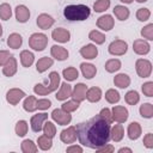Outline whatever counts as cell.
Masks as SVG:
<instances>
[{
    "instance_id": "cell-19",
    "label": "cell",
    "mask_w": 153,
    "mask_h": 153,
    "mask_svg": "<svg viewBox=\"0 0 153 153\" xmlns=\"http://www.w3.org/2000/svg\"><path fill=\"white\" fill-rule=\"evenodd\" d=\"M14 14L18 23H26L30 18V10L25 5H18L14 10Z\"/></svg>"
},
{
    "instance_id": "cell-42",
    "label": "cell",
    "mask_w": 153,
    "mask_h": 153,
    "mask_svg": "<svg viewBox=\"0 0 153 153\" xmlns=\"http://www.w3.org/2000/svg\"><path fill=\"white\" fill-rule=\"evenodd\" d=\"M12 17V8L10 6V4L4 2L0 5V18L2 20H8Z\"/></svg>"
},
{
    "instance_id": "cell-39",
    "label": "cell",
    "mask_w": 153,
    "mask_h": 153,
    "mask_svg": "<svg viewBox=\"0 0 153 153\" xmlns=\"http://www.w3.org/2000/svg\"><path fill=\"white\" fill-rule=\"evenodd\" d=\"M140 115L143 118H152L153 117V104L151 103H143L142 105H140Z\"/></svg>"
},
{
    "instance_id": "cell-51",
    "label": "cell",
    "mask_w": 153,
    "mask_h": 153,
    "mask_svg": "<svg viewBox=\"0 0 153 153\" xmlns=\"http://www.w3.org/2000/svg\"><path fill=\"white\" fill-rule=\"evenodd\" d=\"M143 145L146 148H153V134L152 133H148L143 136Z\"/></svg>"
},
{
    "instance_id": "cell-13",
    "label": "cell",
    "mask_w": 153,
    "mask_h": 153,
    "mask_svg": "<svg viewBox=\"0 0 153 153\" xmlns=\"http://www.w3.org/2000/svg\"><path fill=\"white\" fill-rule=\"evenodd\" d=\"M36 23H37V26H38L39 29H42V30H48V29H50V27L54 25L55 19H54L50 14H48V13H41V14L37 17Z\"/></svg>"
},
{
    "instance_id": "cell-29",
    "label": "cell",
    "mask_w": 153,
    "mask_h": 153,
    "mask_svg": "<svg viewBox=\"0 0 153 153\" xmlns=\"http://www.w3.org/2000/svg\"><path fill=\"white\" fill-rule=\"evenodd\" d=\"M22 44H23V37L19 33L13 32V33H11L7 37V45H8V48L18 49V48L22 47Z\"/></svg>"
},
{
    "instance_id": "cell-4",
    "label": "cell",
    "mask_w": 153,
    "mask_h": 153,
    "mask_svg": "<svg viewBox=\"0 0 153 153\" xmlns=\"http://www.w3.org/2000/svg\"><path fill=\"white\" fill-rule=\"evenodd\" d=\"M48 45V37L42 32H35L29 37V47L36 51H42Z\"/></svg>"
},
{
    "instance_id": "cell-6",
    "label": "cell",
    "mask_w": 153,
    "mask_h": 153,
    "mask_svg": "<svg viewBox=\"0 0 153 153\" xmlns=\"http://www.w3.org/2000/svg\"><path fill=\"white\" fill-rule=\"evenodd\" d=\"M135 69L140 78H148L152 73V63L147 59H137L135 62Z\"/></svg>"
},
{
    "instance_id": "cell-18",
    "label": "cell",
    "mask_w": 153,
    "mask_h": 153,
    "mask_svg": "<svg viewBox=\"0 0 153 153\" xmlns=\"http://www.w3.org/2000/svg\"><path fill=\"white\" fill-rule=\"evenodd\" d=\"M60 140L65 143H73L76 140V130L75 127L71 126L66 129H63L60 134Z\"/></svg>"
},
{
    "instance_id": "cell-35",
    "label": "cell",
    "mask_w": 153,
    "mask_h": 153,
    "mask_svg": "<svg viewBox=\"0 0 153 153\" xmlns=\"http://www.w3.org/2000/svg\"><path fill=\"white\" fill-rule=\"evenodd\" d=\"M62 76L67 80V81H74L78 79L79 76V72L76 68L74 67H67L62 71Z\"/></svg>"
},
{
    "instance_id": "cell-25",
    "label": "cell",
    "mask_w": 153,
    "mask_h": 153,
    "mask_svg": "<svg viewBox=\"0 0 153 153\" xmlns=\"http://www.w3.org/2000/svg\"><path fill=\"white\" fill-rule=\"evenodd\" d=\"M102 90L97 86H93L91 88H87V92H86V99L91 103H97L102 99Z\"/></svg>"
},
{
    "instance_id": "cell-7",
    "label": "cell",
    "mask_w": 153,
    "mask_h": 153,
    "mask_svg": "<svg viewBox=\"0 0 153 153\" xmlns=\"http://www.w3.org/2000/svg\"><path fill=\"white\" fill-rule=\"evenodd\" d=\"M54 122H56L59 126H67L72 121V115L62 109H54L50 114Z\"/></svg>"
},
{
    "instance_id": "cell-10",
    "label": "cell",
    "mask_w": 153,
    "mask_h": 153,
    "mask_svg": "<svg viewBox=\"0 0 153 153\" xmlns=\"http://www.w3.org/2000/svg\"><path fill=\"white\" fill-rule=\"evenodd\" d=\"M25 92L20 88H10L6 92V100L10 105H17L24 97H25Z\"/></svg>"
},
{
    "instance_id": "cell-5",
    "label": "cell",
    "mask_w": 153,
    "mask_h": 153,
    "mask_svg": "<svg viewBox=\"0 0 153 153\" xmlns=\"http://www.w3.org/2000/svg\"><path fill=\"white\" fill-rule=\"evenodd\" d=\"M127 50H128V43L123 39H115L108 47V51L114 56H122L127 53Z\"/></svg>"
},
{
    "instance_id": "cell-50",
    "label": "cell",
    "mask_w": 153,
    "mask_h": 153,
    "mask_svg": "<svg viewBox=\"0 0 153 153\" xmlns=\"http://www.w3.org/2000/svg\"><path fill=\"white\" fill-rule=\"evenodd\" d=\"M12 55L10 54L8 50H0V67H2L11 57Z\"/></svg>"
},
{
    "instance_id": "cell-32",
    "label": "cell",
    "mask_w": 153,
    "mask_h": 153,
    "mask_svg": "<svg viewBox=\"0 0 153 153\" xmlns=\"http://www.w3.org/2000/svg\"><path fill=\"white\" fill-rule=\"evenodd\" d=\"M20 149L23 153H36L38 151V146L32 141V140H24L20 145Z\"/></svg>"
},
{
    "instance_id": "cell-14",
    "label": "cell",
    "mask_w": 153,
    "mask_h": 153,
    "mask_svg": "<svg viewBox=\"0 0 153 153\" xmlns=\"http://www.w3.org/2000/svg\"><path fill=\"white\" fill-rule=\"evenodd\" d=\"M115 25V20L112 18V16L110 14H104V16H100L98 19H97V26L99 29H102L103 31H110Z\"/></svg>"
},
{
    "instance_id": "cell-55",
    "label": "cell",
    "mask_w": 153,
    "mask_h": 153,
    "mask_svg": "<svg viewBox=\"0 0 153 153\" xmlns=\"http://www.w3.org/2000/svg\"><path fill=\"white\" fill-rule=\"evenodd\" d=\"M121 2H124V4H131L133 2V0H120Z\"/></svg>"
},
{
    "instance_id": "cell-34",
    "label": "cell",
    "mask_w": 153,
    "mask_h": 153,
    "mask_svg": "<svg viewBox=\"0 0 153 153\" xmlns=\"http://www.w3.org/2000/svg\"><path fill=\"white\" fill-rule=\"evenodd\" d=\"M121 66H122V63H121V61L118 59H110V60H108L105 62L104 68H105V71L108 73H115L121 68Z\"/></svg>"
},
{
    "instance_id": "cell-28",
    "label": "cell",
    "mask_w": 153,
    "mask_h": 153,
    "mask_svg": "<svg viewBox=\"0 0 153 153\" xmlns=\"http://www.w3.org/2000/svg\"><path fill=\"white\" fill-rule=\"evenodd\" d=\"M112 11H114L115 17H116L118 20H121V22L127 20V19L129 18V14H130L129 8H127V7L123 6V5H116Z\"/></svg>"
},
{
    "instance_id": "cell-52",
    "label": "cell",
    "mask_w": 153,
    "mask_h": 153,
    "mask_svg": "<svg viewBox=\"0 0 153 153\" xmlns=\"http://www.w3.org/2000/svg\"><path fill=\"white\" fill-rule=\"evenodd\" d=\"M96 151H97L98 153H111V152H114V151H115V147H114L112 145L105 143L104 146H102V147L97 148Z\"/></svg>"
},
{
    "instance_id": "cell-56",
    "label": "cell",
    "mask_w": 153,
    "mask_h": 153,
    "mask_svg": "<svg viewBox=\"0 0 153 153\" xmlns=\"http://www.w3.org/2000/svg\"><path fill=\"white\" fill-rule=\"evenodd\" d=\"M2 36V26H1V24H0V37Z\"/></svg>"
},
{
    "instance_id": "cell-8",
    "label": "cell",
    "mask_w": 153,
    "mask_h": 153,
    "mask_svg": "<svg viewBox=\"0 0 153 153\" xmlns=\"http://www.w3.org/2000/svg\"><path fill=\"white\" fill-rule=\"evenodd\" d=\"M111 115H112V120L117 123H124L128 120L129 112L128 109L123 105H115L111 109Z\"/></svg>"
},
{
    "instance_id": "cell-22",
    "label": "cell",
    "mask_w": 153,
    "mask_h": 153,
    "mask_svg": "<svg viewBox=\"0 0 153 153\" xmlns=\"http://www.w3.org/2000/svg\"><path fill=\"white\" fill-rule=\"evenodd\" d=\"M72 96V86L68 82H62L60 84V90L56 93V99L57 100H66L67 98H69Z\"/></svg>"
},
{
    "instance_id": "cell-30",
    "label": "cell",
    "mask_w": 153,
    "mask_h": 153,
    "mask_svg": "<svg viewBox=\"0 0 153 153\" xmlns=\"http://www.w3.org/2000/svg\"><path fill=\"white\" fill-rule=\"evenodd\" d=\"M19 57H20V63H22V66L25 67V68H29L30 66H32V63H33V61H35V55H33L31 51H29V50H23V51L20 53Z\"/></svg>"
},
{
    "instance_id": "cell-33",
    "label": "cell",
    "mask_w": 153,
    "mask_h": 153,
    "mask_svg": "<svg viewBox=\"0 0 153 153\" xmlns=\"http://www.w3.org/2000/svg\"><path fill=\"white\" fill-rule=\"evenodd\" d=\"M37 145H38V148H41L42 151H48L53 146V139L51 137H48L47 135H41L38 136L37 139Z\"/></svg>"
},
{
    "instance_id": "cell-31",
    "label": "cell",
    "mask_w": 153,
    "mask_h": 153,
    "mask_svg": "<svg viewBox=\"0 0 153 153\" xmlns=\"http://www.w3.org/2000/svg\"><path fill=\"white\" fill-rule=\"evenodd\" d=\"M23 108L26 112H33L37 110V98L35 96H29L23 103Z\"/></svg>"
},
{
    "instance_id": "cell-16",
    "label": "cell",
    "mask_w": 153,
    "mask_h": 153,
    "mask_svg": "<svg viewBox=\"0 0 153 153\" xmlns=\"http://www.w3.org/2000/svg\"><path fill=\"white\" fill-rule=\"evenodd\" d=\"M17 69H18V63H17L16 57L12 55V56L10 57V60L2 66V74H4L5 76L11 78V76H13V75L17 73Z\"/></svg>"
},
{
    "instance_id": "cell-20",
    "label": "cell",
    "mask_w": 153,
    "mask_h": 153,
    "mask_svg": "<svg viewBox=\"0 0 153 153\" xmlns=\"http://www.w3.org/2000/svg\"><path fill=\"white\" fill-rule=\"evenodd\" d=\"M80 55L86 60H93L98 55V49L94 44H86L82 48H80Z\"/></svg>"
},
{
    "instance_id": "cell-9",
    "label": "cell",
    "mask_w": 153,
    "mask_h": 153,
    "mask_svg": "<svg viewBox=\"0 0 153 153\" xmlns=\"http://www.w3.org/2000/svg\"><path fill=\"white\" fill-rule=\"evenodd\" d=\"M48 120V114L47 112H38L36 115H33L30 120V126H31V129L35 131V133H39L43 128V124L44 122Z\"/></svg>"
},
{
    "instance_id": "cell-1",
    "label": "cell",
    "mask_w": 153,
    "mask_h": 153,
    "mask_svg": "<svg viewBox=\"0 0 153 153\" xmlns=\"http://www.w3.org/2000/svg\"><path fill=\"white\" fill-rule=\"evenodd\" d=\"M110 123L99 115L93 116L86 122L76 124V137L82 146L97 149L110 140Z\"/></svg>"
},
{
    "instance_id": "cell-54",
    "label": "cell",
    "mask_w": 153,
    "mask_h": 153,
    "mask_svg": "<svg viewBox=\"0 0 153 153\" xmlns=\"http://www.w3.org/2000/svg\"><path fill=\"white\" fill-rule=\"evenodd\" d=\"M118 152H120V153H123V152H128V153H131L133 151H131L130 148H127V147H122V148H120V149H118Z\"/></svg>"
},
{
    "instance_id": "cell-3",
    "label": "cell",
    "mask_w": 153,
    "mask_h": 153,
    "mask_svg": "<svg viewBox=\"0 0 153 153\" xmlns=\"http://www.w3.org/2000/svg\"><path fill=\"white\" fill-rule=\"evenodd\" d=\"M59 86H60V74L54 71V72L49 73V85L36 84L33 86V92L38 96H47V94L56 91Z\"/></svg>"
},
{
    "instance_id": "cell-26",
    "label": "cell",
    "mask_w": 153,
    "mask_h": 153,
    "mask_svg": "<svg viewBox=\"0 0 153 153\" xmlns=\"http://www.w3.org/2000/svg\"><path fill=\"white\" fill-rule=\"evenodd\" d=\"M124 136V129L121 123L115 124L112 128H110V139L115 142H120Z\"/></svg>"
},
{
    "instance_id": "cell-36",
    "label": "cell",
    "mask_w": 153,
    "mask_h": 153,
    "mask_svg": "<svg viewBox=\"0 0 153 153\" xmlns=\"http://www.w3.org/2000/svg\"><path fill=\"white\" fill-rule=\"evenodd\" d=\"M120 99H121V96H120V93H118L117 90H115V88H109V90L105 92V100H106L108 103H110V104H116V103L120 102Z\"/></svg>"
},
{
    "instance_id": "cell-46",
    "label": "cell",
    "mask_w": 153,
    "mask_h": 153,
    "mask_svg": "<svg viewBox=\"0 0 153 153\" xmlns=\"http://www.w3.org/2000/svg\"><path fill=\"white\" fill-rule=\"evenodd\" d=\"M141 36L143 38H146L147 41H153V24L149 23L146 26L142 27L141 30Z\"/></svg>"
},
{
    "instance_id": "cell-17",
    "label": "cell",
    "mask_w": 153,
    "mask_h": 153,
    "mask_svg": "<svg viewBox=\"0 0 153 153\" xmlns=\"http://www.w3.org/2000/svg\"><path fill=\"white\" fill-rule=\"evenodd\" d=\"M50 54H51V56H53L55 60H57V61H65V60H67L68 56H69L68 50H67L66 48L61 47V45H57V44H55V45H53V47L50 48Z\"/></svg>"
},
{
    "instance_id": "cell-2",
    "label": "cell",
    "mask_w": 153,
    "mask_h": 153,
    "mask_svg": "<svg viewBox=\"0 0 153 153\" xmlns=\"http://www.w3.org/2000/svg\"><path fill=\"white\" fill-rule=\"evenodd\" d=\"M91 14V10L88 6L79 4V5H67L63 8V16L69 22H82L86 20Z\"/></svg>"
},
{
    "instance_id": "cell-41",
    "label": "cell",
    "mask_w": 153,
    "mask_h": 153,
    "mask_svg": "<svg viewBox=\"0 0 153 153\" xmlns=\"http://www.w3.org/2000/svg\"><path fill=\"white\" fill-rule=\"evenodd\" d=\"M42 130H43V134L44 135H47L48 137H54L55 136V134H56V127H55V124L53 123V122H50V121H47L44 124H43V128H42Z\"/></svg>"
},
{
    "instance_id": "cell-38",
    "label": "cell",
    "mask_w": 153,
    "mask_h": 153,
    "mask_svg": "<svg viewBox=\"0 0 153 153\" xmlns=\"http://www.w3.org/2000/svg\"><path fill=\"white\" fill-rule=\"evenodd\" d=\"M88 38H90L92 42H94L96 44H103V43L105 42V39H106L105 35L102 33V32L98 31V30H92V31H90Z\"/></svg>"
},
{
    "instance_id": "cell-48",
    "label": "cell",
    "mask_w": 153,
    "mask_h": 153,
    "mask_svg": "<svg viewBox=\"0 0 153 153\" xmlns=\"http://www.w3.org/2000/svg\"><path fill=\"white\" fill-rule=\"evenodd\" d=\"M98 115H99L102 118H104L106 122H109L110 124L114 122V120H112V115H111V110H110L109 108H103Z\"/></svg>"
},
{
    "instance_id": "cell-21",
    "label": "cell",
    "mask_w": 153,
    "mask_h": 153,
    "mask_svg": "<svg viewBox=\"0 0 153 153\" xmlns=\"http://www.w3.org/2000/svg\"><path fill=\"white\" fill-rule=\"evenodd\" d=\"M80 71H81V74L85 79H92L97 73L96 66L92 63H88V62L80 63Z\"/></svg>"
},
{
    "instance_id": "cell-15",
    "label": "cell",
    "mask_w": 153,
    "mask_h": 153,
    "mask_svg": "<svg viewBox=\"0 0 153 153\" xmlns=\"http://www.w3.org/2000/svg\"><path fill=\"white\" fill-rule=\"evenodd\" d=\"M133 50L137 55H147L151 50V45L145 39H135L133 42Z\"/></svg>"
},
{
    "instance_id": "cell-44",
    "label": "cell",
    "mask_w": 153,
    "mask_h": 153,
    "mask_svg": "<svg viewBox=\"0 0 153 153\" xmlns=\"http://www.w3.org/2000/svg\"><path fill=\"white\" fill-rule=\"evenodd\" d=\"M109 7H110V0H97L93 4V10L94 12H98V13L106 11Z\"/></svg>"
},
{
    "instance_id": "cell-40",
    "label": "cell",
    "mask_w": 153,
    "mask_h": 153,
    "mask_svg": "<svg viewBox=\"0 0 153 153\" xmlns=\"http://www.w3.org/2000/svg\"><path fill=\"white\" fill-rule=\"evenodd\" d=\"M27 129H29V126H27V122L24 121V120H20L16 123V128H14V131L16 134L19 136V137H23L26 135L27 133Z\"/></svg>"
},
{
    "instance_id": "cell-27",
    "label": "cell",
    "mask_w": 153,
    "mask_h": 153,
    "mask_svg": "<svg viewBox=\"0 0 153 153\" xmlns=\"http://www.w3.org/2000/svg\"><path fill=\"white\" fill-rule=\"evenodd\" d=\"M114 84L115 86H117L118 88H127L130 85V78L128 74L124 73H120L117 75H115L114 78Z\"/></svg>"
},
{
    "instance_id": "cell-57",
    "label": "cell",
    "mask_w": 153,
    "mask_h": 153,
    "mask_svg": "<svg viewBox=\"0 0 153 153\" xmlns=\"http://www.w3.org/2000/svg\"><path fill=\"white\" fill-rule=\"evenodd\" d=\"M136 1H137V2H140V4H142V2H146L147 0H136Z\"/></svg>"
},
{
    "instance_id": "cell-53",
    "label": "cell",
    "mask_w": 153,
    "mask_h": 153,
    "mask_svg": "<svg viewBox=\"0 0 153 153\" xmlns=\"http://www.w3.org/2000/svg\"><path fill=\"white\" fill-rule=\"evenodd\" d=\"M66 152L67 153H76V152L78 153H82V147L76 146V145H72V146L66 148Z\"/></svg>"
},
{
    "instance_id": "cell-11",
    "label": "cell",
    "mask_w": 153,
    "mask_h": 153,
    "mask_svg": "<svg viewBox=\"0 0 153 153\" xmlns=\"http://www.w3.org/2000/svg\"><path fill=\"white\" fill-rule=\"evenodd\" d=\"M51 38L59 43H67L71 39V32L63 27H56L51 32Z\"/></svg>"
},
{
    "instance_id": "cell-24",
    "label": "cell",
    "mask_w": 153,
    "mask_h": 153,
    "mask_svg": "<svg viewBox=\"0 0 153 153\" xmlns=\"http://www.w3.org/2000/svg\"><path fill=\"white\" fill-rule=\"evenodd\" d=\"M141 126L139 122H131L129 123L128 126V129H127V134H128V137L130 140H137L141 135Z\"/></svg>"
},
{
    "instance_id": "cell-37",
    "label": "cell",
    "mask_w": 153,
    "mask_h": 153,
    "mask_svg": "<svg viewBox=\"0 0 153 153\" xmlns=\"http://www.w3.org/2000/svg\"><path fill=\"white\" fill-rule=\"evenodd\" d=\"M124 100H126V103L129 104V105H135V104H137L139 100H140V94H139L137 91L130 90V91H128V92L124 94Z\"/></svg>"
},
{
    "instance_id": "cell-45",
    "label": "cell",
    "mask_w": 153,
    "mask_h": 153,
    "mask_svg": "<svg viewBox=\"0 0 153 153\" xmlns=\"http://www.w3.org/2000/svg\"><path fill=\"white\" fill-rule=\"evenodd\" d=\"M135 16H136V19L139 22H146L151 17V11L148 8H146V7H142V8H139L136 11V14Z\"/></svg>"
},
{
    "instance_id": "cell-43",
    "label": "cell",
    "mask_w": 153,
    "mask_h": 153,
    "mask_svg": "<svg viewBox=\"0 0 153 153\" xmlns=\"http://www.w3.org/2000/svg\"><path fill=\"white\" fill-rule=\"evenodd\" d=\"M79 105H80V102H78V100H75V99H71V100L65 102V103L61 105V109L71 114V112L75 111V110L79 108Z\"/></svg>"
},
{
    "instance_id": "cell-47",
    "label": "cell",
    "mask_w": 153,
    "mask_h": 153,
    "mask_svg": "<svg viewBox=\"0 0 153 153\" xmlns=\"http://www.w3.org/2000/svg\"><path fill=\"white\" fill-rule=\"evenodd\" d=\"M141 91L146 97H153V81H147L142 84Z\"/></svg>"
},
{
    "instance_id": "cell-49",
    "label": "cell",
    "mask_w": 153,
    "mask_h": 153,
    "mask_svg": "<svg viewBox=\"0 0 153 153\" xmlns=\"http://www.w3.org/2000/svg\"><path fill=\"white\" fill-rule=\"evenodd\" d=\"M51 106V102L50 99L47 98H42V99H37V110H47Z\"/></svg>"
},
{
    "instance_id": "cell-23",
    "label": "cell",
    "mask_w": 153,
    "mask_h": 153,
    "mask_svg": "<svg viewBox=\"0 0 153 153\" xmlns=\"http://www.w3.org/2000/svg\"><path fill=\"white\" fill-rule=\"evenodd\" d=\"M53 65H54V60L51 57L43 56V57L38 59V61L36 62V71L38 73H43V72L48 71V68H50Z\"/></svg>"
},
{
    "instance_id": "cell-12",
    "label": "cell",
    "mask_w": 153,
    "mask_h": 153,
    "mask_svg": "<svg viewBox=\"0 0 153 153\" xmlns=\"http://www.w3.org/2000/svg\"><path fill=\"white\" fill-rule=\"evenodd\" d=\"M86 92H87V86L84 82H78L73 88H72V98L78 100V102H82L86 99Z\"/></svg>"
}]
</instances>
